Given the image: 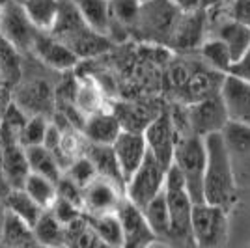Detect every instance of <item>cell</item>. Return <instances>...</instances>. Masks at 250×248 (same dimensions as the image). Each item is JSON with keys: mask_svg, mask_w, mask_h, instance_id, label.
I'll list each match as a JSON object with an SVG mask.
<instances>
[{"mask_svg": "<svg viewBox=\"0 0 250 248\" xmlns=\"http://www.w3.org/2000/svg\"><path fill=\"white\" fill-rule=\"evenodd\" d=\"M11 186L8 183V177H6V170H4V161H2V149H0V198L6 202V198L10 196Z\"/></svg>", "mask_w": 250, "mask_h": 248, "instance_id": "60d3db41", "label": "cell"}, {"mask_svg": "<svg viewBox=\"0 0 250 248\" xmlns=\"http://www.w3.org/2000/svg\"><path fill=\"white\" fill-rule=\"evenodd\" d=\"M0 243H4L6 247L11 248H45L38 241L32 226H28L24 220H21L17 215H13L11 211H8Z\"/></svg>", "mask_w": 250, "mask_h": 248, "instance_id": "cb8c5ba5", "label": "cell"}, {"mask_svg": "<svg viewBox=\"0 0 250 248\" xmlns=\"http://www.w3.org/2000/svg\"><path fill=\"white\" fill-rule=\"evenodd\" d=\"M114 153L116 159L120 163L122 174H124L125 185L131 177L135 176V172L140 168L147 155V144L144 133H136V131H125L118 136L114 142Z\"/></svg>", "mask_w": 250, "mask_h": 248, "instance_id": "e0dca14e", "label": "cell"}, {"mask_svg": "<svg viewBox=\"0 0 250 248\" xmlns=\"http://www.w3.org/2000/svg\"><path fill=\"white\" fill-rule=\"evenodd\" d=\"M99 243L101 241L97 233L84 215L69 226H65V248H97Z\"/></svg>", "mask_w": 250, "mask_h": 248, "instance_id": "1f68e13d", "label": "cell"}, {"mask_svg": "<svg viewBox=\"0 0 250 248\" xmlns=\"http://www.w3.org/2000/svg\"><path fill=\"white\" fill-rule=\"evenodd\" d=\"M222 2H226V0H202V8L208 10V8H213L217 4H222Z\"/></svg>", "mask_w": 250, "mask_h": 248, "instance_id": "ee69618b", "label": "cell"}, {"mask_svg": "<svg viewBox=\"0 0 250 248\" xmlns=\"http://www.w3.org/2000/svg\"><path fill=\"white\" fill-rule=\"evenodd\" d=\"M217 38L228 45L233 63L239 62L241 58L250 51V26H245L241 22L226 21L219 26Z\"/></svg>", "mask_w": 250, "mask_h": 248, "instance_id": "d4e9b609", "label": "cell"}, {"mask_svg": "<svg viewBox=\"0 0 250 248\" xmlns=\"http://www.w3.org/2000/svg\"><path fill=\"white\" fill-rule=\"evenodd\" d=\"M97 248H118V247H112V245H106V243H103V241H101V243H99V247Z\"/></svg>", "mask_w": 250, "mask_h": 248, "instance_id": "f6af8a7d", "label": "cell"}, {"mask_svg": "<svg viewBox=\"0 0 250 248\" xmlns=\"http://www.w3.org/2000/svg\"><path fill=\"white\" fill-rule=\"evenodd\" d=\"M229 75H235L243 81H247L250 84V51L241 58L239 62H235L229 69Z\"/></svg>", "mask_w": 250, "mask_h": 248, "instance_id": "ab89813d", "label": "cell"}, {"mask_svg": "<svg viewBox=\"0 0 250 248\" xmlns=\"http://www.w3.org/2000/svg\"><path fill=\"white\" fill-rule=\"evenodd\" d=\"M222 138L235 170L237 185L245 183V179L250 181V127L229 122L222 131Z\"/></svg>", "mask_w": 250, "mask_h": 248, "instance_id": "9a60e30c", "label": "cell"}, {"mask_svg": "<svg viewBox=\"0 0 250 248\" xmlns=\"http://www.w3.org/2000/svg\"><path fill=\"white\" fill-rule=\"evenodd\" d=\"M62 41L79 56V60L81 58H95L99 54L108 52L112 47V40L108 36L97 34L86 22L71 34H67L65 38H62Z\"/></svg>", "mask_w": 250, "mask_h": 248, "instance_id": "d6986e66", "label": "cell"}, {"mask_svg": "<svg viewBox=\"0 0 250 248\" xmlns=\"http://www.w3.org/2000/svg\"><path fill=\"white\" fill-rule=\"evenodd\" d=\"M168 211H170V241L172 248H196L192 239V209L194 202L188 194L185 179L172 165L167 172L165 183Z\"/></svg>", "mask_w": 250, "mask_h": 248, "instance_id": "7a4b0ae2", "label": "cell"}, {"mask_svg": "<svg viewBox=\"0 0 250 248\" xmlns=\"http://www.w3.org/2000/svg\"><path fill=\"white\" fill-rule=\"evenodd\" d=\"M0 248H11V247H6V245H4V243H0Z\"/></svg>", "mask_w": 250, "mask_h": 248, "instance_id": "bcb514c9", "label": "cell"}, {"mask_svg": "<svg viewBox=\"0 0 250 248\" xmlns=\"http://www.w3.org/2000/svg\"><path fill=\"white\" fill-rule=\"evenodd\" d=\"M167 172V168L161 165L147 149L144 163L140 165V168L135 172V176L131 177L125 185V198L129 202H133L138 209H144L153 198H157L165 190Z\"/></svg>", "mask_w": 250, "mask_h": 248, "instance_id": "8992f818", "label": "cell"}, {"mask_svg": "<svg viewBox=\"0 0 250 248\" xmlns=\"http://www.w3.org/2000/svg\"><path fill=\"white\" fill-rule=\"evenodd\" d=\"M124 133V125L116 114L110 112H94L84 122L83 135L84 138L95 145H114L118 136Z\"/></svg>", "mask_w": 250, "mask_h": 248, "instance_id": "ac0fdd59", "label": "cell"}, {"mask_svg": "<svg viewBox=\"0 0 250 248\" xmlns=\"http://www.w3.org/2000/svg\"><path fill=\"white\" fill-rule=\"evenodd\" d=\"M220 97L231 124L250 127V84L235 75H224Z\"/></svg>", "mask_w": 250, "mask_h": 248, "instance_id": "5bb4252c", "label": "cell"}, {"mask_svg": "<svg viewBox=\"0 0 250 248\" xmlns=\"http://www.w3.org/2000/svg\"><path fill=\"white\" fill-rule=\"evenodd\" d=\"M22 52L0 36V77L4 83L19 84L22 79Z\"/></svg>", "mask_w": 250, "mask_h": 248, "instance_id": "4dcf8cb0", "label": "cell"}, {"mask_svg": "<svg viewBox=\"0 0 250 248\" xmlns=\"http://www.w3.org/2000/svg\"><path fill=\"white\" fill-rule=\"evenodd\" d=\"M22 188H24L43 209H51L52 204H54L56 198H58L56 183L51 181V179H47V177L38 176V174H30Z\"/></svg>", "mask_w": 250, "mask_h": 248, "instance_id": "d6a6232c", "label": "cell"}, {"mask_svg": "<svg viewBox=\"0 0 250 248\" xmlns=\"http://www.w3.org/2000/svg\"><path fill=\"white\" fill-rule=\"evenodd\" d=\"M138 2H140V4H144V2H149V0H138Z\"/></svg>", "mask_w": 250, "mask_h": 248, "instance_id": "7dc6e473", "label": "cell"}, {"mask_svg": "<svg viewBox=\"0 0 250 248\" xmlns=\"http://www.w3.org/2000/svg\"><path fill=\"white\" fill-rule=\"evenodd\" d=\"M183 13L185 11L179 10L172 0H149L140 6V15L133 30L146 41L168 45Z\"/></svg>", "mask_w": 250, "mask_h": 248, "instance_id": "277c9868", "label": "cell"}, {"mask_svg": "<svg viewBox=\"0 0 250 248\" xmlns=\"http://www.w3.org/2000/svg\"><path fill=\"white\" fill-rule=\"evenodd\" d=\"M228 15L229 21L250 26V0H231Z\"/></svg>", "mask_w": 250, "mask_h": 248, "instance_id": "f35d334b", "label": "cell"}, {"mask_svg": "<svg viewBox=\"0 0 250 248\" xmlns=\"http://www.w3.org/2000/svg\"><path fill=\"white\" fill-rule=\"evenodd\" d=\"M32 54L43 65H47L49 69H54V71H67L79 62V56L62 40L54 38L52 34H45V32H38L34 40V47H32Z\"/></svg>", "mask_w": 250, "mask_h": 248, "instance_id": "2e32d148", "label": "cell"}, {"mask_svg": "<svg viewBox=\"0 0 250 248\" xmlns=\"http://www.w3.org/2000/svg\"><path fill=\"white\" fill-rule=\"evenodd\" d=\"M142 213H144L149 227L153 229V233L159 239V243L168 245V241H170V211H168V202L165 190L157 198H153L142 209Z\"/></svg>", "mask_w": 250, "mask_h": 248, "instance_id": "484cf974", "label": "cell"}, {"mask_svg": "<svg viewBox=\"0 0 250 248\" xmlns=\"http://www.w3.org/2000/svg\"><path fill=\"white\" fill-rule=\"evenodd\" d=\"M125 192L112 181L103 177H95L90 185L84 188V215H110L116 213L120 204L124 202Z\"/></svg>", "mask_w": 250, "mask_h": 248, "instance_id": "4fadbf2b", "label": "cell"}, {"mask_svg": "<svg viewBox=\"0 0 250 248\" xmlns=\"http://www.w3.org/2000/svg\"><path fill=\"white\" fill-rule=\"evenodd\" d=\"M49 211L62 222L63 226H69L71 222L79 220L84 215V211L81 207L71 204V202H67V200H62V198H56V202L52 204V207Z\"/></svg>", "mask_w": 250, "mask_h": 248, "instance_id": "8d00e7d4", "label": "cell"}, {"mask_svg": "<svg viewBox=\"0 0 250 248\" xmlns=\"http://www.w3.org/2000/svg\"><path fill=\"white\" fill-rule=\"evenodd\" d=\"M172 2H174L181 11H185V13L202 8V0H172Z\"/></svg>", "mask_w": 250, "mask_h": 248, "instance_id": "b9f144b4", "label": "cell"}, {"mask_svg": "<svg viewBox=\"0 0 250 248\" xmlns=\"http://www.w3.org/2000/svg\"><path fill=\"white\" fill-rule=\"evenodd\" d=\"M192 239L196 248H222L228 241V211L211 204H194Z\"/></svg>", "mask_w": 250, "mask_h": 248, "instance_id": "5b68a950", "label": "cell"}, {"mask_svg": "<svg viewBox=\"0 0 250 248\" xmlns=\"http://www.w3.org/2000/svg\"><path fill=\"white\" fill-rule=\"evenodd\" d=\"M116 215H118L122 227H124L122 248H149L153 243H159L153 229L147 224L142 209H138L127 198H124V202L120 204Z\"/></svg>", "mask_w": 250, "mask_h": 248, "instance_id": "8fae6325", "label": "cell"}, {"mask_svg": "<svg viewBox=\"0 0 250 248\" xmlns=\"http://www.w3.org/2000/svg\"><path fill=\"white\" fill-rule=\"evenodd\" d=\"M204 8L194 11H188L183 13V17L177 22L176 30L170 38V47L174 49H181V51H187V49H194L202 43L204 38V24H206V13Z\"/></svg>", "mask_w": 250, "mask_h": 248, "instance_id": "ffe728a7", "label": "cell"}, {"mask_svg": "<svg viewBox=\"0 0 250 248\" xmlns=\"http://www.w3.org/2000/svg\"><path fill=\"white\" fill-rule=\"evenodd\" d=\"M84 155L94 163L97 177H103L106 181H112L114 185H118L125 192V179H124V174H122V168H120V163L116 159L112 145H95L88 142V149L84 151Z\"/></svg>", "mask_w": 250, "mask_h": 248, "instance_id": "44dd1931", "label": "cell"}, {"mask_svg": "<svg viewBox=\"0 0 250 248\" xmlns=\"http://www.w3.org/2000/svg\"><path fill=\"white\" fill-rule=\"evenodd\" d=\"M208 165V149L206 138L185 133L179 136L176 153H174V166L185 179V185L194 204H204V176Z\"/></svg>", "mask_w": 250, "mask_h": 248, "instance_id": "3957f363", "label": "cell"}, {"mask_svg": "<svg viewBox=\"0 0 250 248\" xmlns=\"http://www.w3.org/2000/svg\"><path fill=\"white\" fill-rule=\"evenodd\" d=\"M228 124V112H226V106L222 103L220 93L188 104L187 125L188 131L194 135L206 138V136L215 135V133H222Z\"/></svg>", "mask_w": 250, "mask_h": 248, "instance_id": "ba28073f", "label": "cell"}, {"mask_svg": "<svg viewBox=\"0 0 250 248\" xmlns=\"http://www.w3.org/2000/svg\"><path fill=\"white\" fill-rule=\"evenodd\" d=\"M202 54L217 71H222L224 75H228L231 65H233V58H231L228 45L219 38L204 43L202 45Z\"/></svg>", "mask_w": 250, "mask_h": 248, "instance_id": "836d02e7", "label": "cell"}, {"mask_svg": "<svg viewBox=\"0 0 250 248\" xmlns=\"http://www.w3.org/2000/svg\"><path fill=\"white\" fill-rule=\"evenodd\" d=\"M6 217H8V206H6V202L0 198V239H2L4 224H6Z\"/></svg>", "mask_w": 250, "mask_h": 248, "instance_id": "7bdbcfd3", "label": "cell"}, {"mask_svg": "<svg viewBox=\"0 0 250 248\" xmlns=\"http://www.w3.org/2000/svg\"><path fill=\"white\" fill-rule=\"evenodd\" d=\"M63 174L69 177V179H73L75 183H77L79 186H83V188H86V186L90 185L95 177H97L94 163H92L86 155H81L79 159H75Z\"/></svg>", "mask_w": 250, "mask_h": 248, "instance_id": "d590c367", "label": "cell"}, {"mask_svg": "<svg viewBox=\"0 0 250 248\" xmlns=\"http://www.w3.org/2000/svg\"><path fill=\"white\" fill-rule=\"evenodd\" d=\"M79 10L83 21L97 34L108 36L112 15H110V0H71Z\"/></svg>", "mask_w": 250, "mask_h": 248, "instance_id": "7402d4cb", "label": "cell"}, {"mask_svg": "<svg viewBox=\"0 0 250 248\" xmlns=\"http://www.w3.org/2000/svg\"><path fill=\"white\" fill-rule=\"evenodd\" d=\"M45 248H65V226L47 209L32 227Z\"/></svg>", "mask_w": 250, "mask_h": 248, "instance_id": "f1b7e54d", "label": "cell"}, {"mask_svg": "<svg viewBox=\"0 0 250 248\" xmlns=\"http://www.w3.org/2000/svg\"><path fill=\"white\" fill-rule=\"evenodd\" d=\"M0 149H2L4 170H6V177L11 190L22 188L30 176L26 149L19 142V133L4 124H0Z\"/></svg>", "mask_w": 250, "mask_h": 248, "instance_id": "9c48e42d", "label": "cell"}, {"mask_svg": "<svg viewBox=\"0 0 250 248\" xmlns=\"http://www.w3.org/2000/svg\"><path fill=\"white\" fill-rule=\"evenodd\" d=\"M49 125L51 124H49L47 116H30L19 133V142L22 144V147H34V145L45 144Z\"/></svg>", "mask_w": 250, "mask_h": 248, "instance_id": "e575fe53", "label": "cell"}, {"mask_svg": "<svg viewBox=\"0 0 250 248\" xmlns=\"http://www.w3.org/2000/svg\"><path fill=\"white\" fill-rule=\"evenodd\" d=\"M56 190H58V198H62V200H67V202H71V204L79 206L84 211V207H83L84 188H83V186L77 185L73 179H69V177L63 174V176L60 177V181L56 183Z\"/></svg>", "mask_w": 250, "mask_h": 248, "instance_id": "74e56055", "label": "cell"}, {"mask_svg": "<svg viewBox=\"0 0 250 248\" xmlns=\"http://www.w3.org/2000/svg\"><path fill=\"white\" fill-rule=\"evenodd\" d=\"M6 206H8V211H11L13 215L24 220L28 226H36V222L42 218V215L47 211L43 209L34 198L24 190V188H15L11 190L10 196L6 198Z\"/></svg>", "mask_w": 250, "mask_h": 248, "instance_id": "83f0119b", "label": "cell"}, {"mask_svg": "<svg viewBox=\"0 0 250 248\" xmlns=\"http://www.w3.org/2000/svg\"><path fill=\"white\" fill-rule=\"evenodd\" d=\"M21 6L36 30L51 34L60 15V0H22Z\"/></svg>", "mask_w": 250, "mask_h": 248, "instance_id": "603a6c76", "label": "cell"}, {"mask_svg": "<svg viewBox=\"0 0 250 248\" xmlns=\"http://www.w3.org/2000/svg\"><path fill=\"white\" fill-rule=\"evenodd\" d=\"M86 220L90 222V226L94 227V231L97 233L99 241H103L106 245H112V247L122 248L124 245V227H122V222L116 213H110V215H97V217H92V215H84Z\"/></svg>", "mask_w": 250, "mask_h": 248, "instance_id": "f546056e", "label": "cell"}, {"mask_svg": "<svg viewBox=\"0 0 250 248\" xmlns=\"http://www.w3.org/2000/svg\"><path fill=\"white\" fill-rule=\"evenodd\" d=\"M206 149H208V165L204 176V200L206 204L229 211L237 204L239 185L222 133L206 136Z\"/></svg>", "mask_w": 250, "mask_h": 248, "instance_id": "6da1fadb", "label": "cell"}, {"mask_svg": "<svg viewBox=\"0 0 250 248\" xmlns=\"http://www.w3.org/2000/svg\"><path fill=\"white\" fill-rule=\"evenodd\" d=\"M0 36L15 45L21 52H32L38 30L26 17L21 4L8 0L0 8Z\"/></svg>", "mask_w": 250, "mask_h": 248, "instance_id": "30bf717a", "label": "cell"}, {"mask_svg": "<svg viewBox=\"0 0 250 248\" xmlns=\"http://www.w3.org/2000/svg\"><path fill=\"white\" fill-rule=\"evenodd\" d=\"M142 133L149 153L168 170L174 165V153L181 136V133L177 131L176 120L170 114H159L146 125Z\"/></svg>", "mask_w": 250, "mask_h": 248, "instance_id": "52a82bcc", "label": "cell"}, {"mask_svg": "<svg viewBox=\"0 0 250 248\" xmlns=\"http://www.w3.org/2000/svg\"><path fill=\"white\" fill-rule=\"evenodd\" d=\"M52 101L54 92L51 84L43 81L42 77H32L26 81H19L13 103L26 116H47L52 108Z\"/></svg>", "mask_w": 250, "mask_h": 248, "instance_id": "7c38bea8", "label": "cell"}, {"mask_svg": "<svg viewBox=\"0 0 250 248\" xmlns=\"http://www.w3.org/2000/svg\"><path fill=\"white\" fill-rule=\"evenodd\" d=\"M26 149V159L30 166V174H38L47 179H51L54 183L60 181L63 176L62 166L58 165V161L54 159L51 151L45 145H34V147H24Z\"/></svg>", "mask_w": 250, "mask_h": 248, "instance_id": "4316f807", "label": "cell"}]
</instances>
